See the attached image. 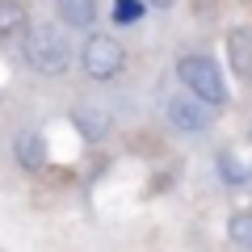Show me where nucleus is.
I'll return each instance as SVG.
<instances>
[{
    "label": "nucleus",
    "mask_w": 252,
    "mask_h": 252,
    "mask_svg": "<svg viewBox=\"0 0 252 252\" xmlns=\"http://www.w3.org/2000/svg\"><path fill=\"white\" fill-rule=\"evenodd\" d=\"M21 59L34 76H63L72 67V42L59 26H30L21 34Z\"/></svg>",
    "instance_id": "obj_1"
},
{
    "label": "nucleus",
    "mask_w": 252,
    "mask_h": 252,
    "mask_svg": "<svg viewBox=\"0 0 252 252\" xmlns=\"http://www.w3.org/2000/svg\"><path fill=\"white\" fill-rule=\"evenodd\" d=\"M177 80L185 84L189 93H198L206 105H215V109H223L227 97H231L223 72H219V63L210 59V55H181L177 59Z\"/></svg>",
    "instance_id": "obj_2"
},
{
    "label": "nucleus",
    "mask_w": 252,
    "mask_h": 252,
    "mask_svg": "<svg viewBox=\"0 0 252 252\" xmlns=\"http://www.w3.org/2000/svg\"><path fill=\"white\" fill-rule=\"evenodd\" d=\"M80 67L89 80H118L126 67V46L114 34H89L80 46Z\"/></svg>",
    "instance_id": "obj_3"
},
{
    "label": "nucleus",
    "mask_w": 252,
    "mask_h": 252,
    "mask_svg": "<svg viewBox=\"0 0 252 252\" xmlns=\"http://www.w3.org/2000/svg\"><path fill=\"white\" fill-rule=\"evenodd\" d=\"M210 109L215 105H206V101L193 93H172L168 101H164V122L172 126V130H181V135H202L210 126Z\"/></svg>",
    "instance_id": "obj_4"
},
{
    "label": "nucleus",
    "mask_w": 252,
    "mask_h": 252,
    "mask_svg": "<svg viewBox=\"0 0 252 252\" xmlns=\"http://www.w3.org/2000/svg\"><path fill=\"white\" fill-rule=\"evenodd\" d=\"M72 126L89 139V143H105L109 130H114V118H109V109H101V105H76L72 109Z\"/></svg>",
    "instance_id": "obj_5"
},
{
    "label": "nucleus",
    "mask_w": 252,
    "mask_h": 252,
    "mask_svg": "<svg viewBox=\"0 0 252 252\" xmlns=\"http://www.w3.org/2000/svg\"><path fill=\"white\" fill-rule=\"evenodd\" d=\"M55 13L67 30H93L97 26V0H55Z\"/></svg>",
    "instance_id": "obj_6"
},
{
    "label": "nucleus",
    "mask_w": 252,
    "mask_h": 252,
    "mask_svg": "<svg viewBox=\"0 0 252 252\" xmlns=\"http://www.w3.org/2000/svg\"><path fill=\"white\" fill-rule=\"evenodd\" d=\"M13 156H17V164L26 172H38L46 164V143H42V135L38 130H21L17 139H13Z\"/></svg>",
    "instance_id": "obj_7"
},
{
    "label": "nucleus",
    "mask_w": 252,
    "mask_h": 252,
    "mask_svg": "<svg viewBox=\"0 0 252 252\" xmlns=\"http://www.w3.org/2000/svg\"><path fill=\"white\" fill-rule=\"evenodd\" d=\"M227 59H231V72L240 80H252V34L248 30H231L227 34Z\"/></svg>",
    "instance_id": "obj_8"
},
{
    "label": "nucleus",
    "mask_w": 252,
    "mask_h": 252,
    "mask_svg": "<svg viewBox=\"0 0 252 252\" xmlns=\"http://www.w3.org/2000/svg\"><path fill=\"white\" fill-rule=\"evenodd\" d=\"M30 30V13L21 0H0V42H13Z\"/></svg>",
    "instance_id": "obj_9"
},
{
    "label": "nucleus",
    "mask_w": 252,
    "mask_h": 252,
    "mask_svg": "<svg viewBox=\"0 0 252 252\" xmlns=\"http://www.w3.org/2000/svg\"><path fill=\"white\" fill-rule=\"evenodd\" d=\"M219 177H223L227 185H248L252 181V164L244 160V156H235V152H223L219 156Z\"/></svg>",
    "instance_id": "obj_10"
},
{
    "label": "nucleus",
    "mask_w": 252,
    "mask_h": 252,
    "mask_svg": "<svg viewBox=\"0 0 252 252\" xmlns=\"http://www.w3.org/2000/svg\"><path fill=\"white\" fill-rule=\"evenodd\" d=\"M227 240L240 244V248H252V215L248 210H235V215L227 219Z\"/></svg>",
    "instance_id": "obj_11"
},
{
    "label": "nucleus",
    "mask_w": 252,
    "mask_h": 252,
    "mask_svg": "<svg viewBox=\"0 0 252 252\" xmlns=\"http://www.w3.org/2000/svg\"><path fill=\"white\" fill-rule=\"evenodd\" d=\"M147 13V0H114V26H135L143 21Z\"/></svg>",
    "instance_id": "obj_12"
},
{
    "label": "nucleus",
    "mask_w": 252,
    "mask_h": 252,
    "mask_svg": "<svg viewBox=\"0 0 252 252\" xmlns=\"http://www.w3.org/2000/svg\"><path fill=\"white\" fill-rule=\"evenodd\" d=\"M172 4H177V0H147V9H160V13L172 9Z\"/></svg>",
    "instance_id": "obj_13"
}]
</instances>
